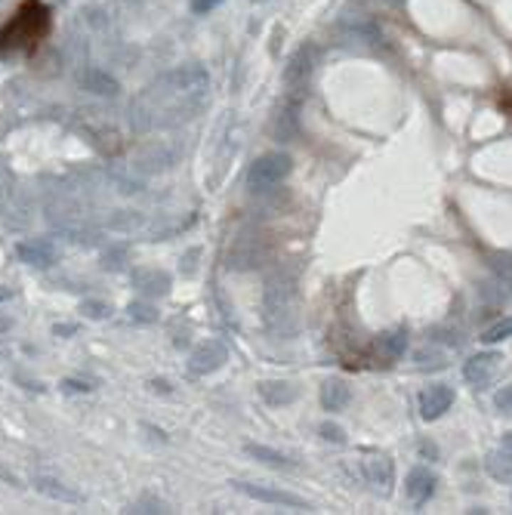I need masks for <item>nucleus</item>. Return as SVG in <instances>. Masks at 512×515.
<instances>
[{"instance_id": "20", "label": "nucleus", "mask_w": 512, "mask_h": 515, "mask_svg": "<svg viewBox=\"0 0 512 515\" xmlns=\"http://www.w3.org/2000/svg\"><path fill=\"white\" fill-rule=\"evenodd\" d=\"M127 318L136 324H155L157 321V308L152 303H130L127 306Z\"/></svg>"}, {"instance_id": "15", "label": "nucleus", "mask_w": 512, "mask_h": 515, "mask_svg": "<svg viewBox=\"0 0 512 515\" xmlns=\"http://www.w3.org/2000/svg\"><path fill=\"white\" fill-rule=\"evenodd\" d=\"M31 484L41 494H46L50 500H59V503H80L83 497L78 491H71V488H65L62 482H56V479H46V475H34L31 479Z\"/></svg>"}, {"instance_id": "1", "label": "nucleus", "mask_w": 512, "mask_h": 515, "mask_svg": "<svg viewBox=\"0 0 512 515\" xmlns=\"http://www.w3.org/2000/svg\"><path fill=\"white\" fill-rule=\"evenodd\" d=\"M50 25H53L50 9H46L41 0H25V4L16 9V16L4 25V31H0V56L34 50V46L50 34Z\"/></svg>"}, {"instance_id": "33", "label": "nucleus", "mask_w": 512, "mask_h": 515, "mask_svg": "<svg viewBox=\"0 0 512 515\" xmlns=\"http://www.w3.org/2000/svg\"><path fill=\"white\" fill-rule=\"evenodd\" d=\"M9 327H13V318H9V315H0V333H6Z\"/></svg>"}, {"instance_id": "25", "label": "nucleus", "mask_w": 512, "mask_h": 515, "mask_svg": "<svg viewBox=\"0 0 512 515\" xmlns=\"http://www.w3.org/2000/svg\"><path fill=\"white\" fill-rule=\"evenodd\" d=\"M130 512H167V506L161 500H136L133 506H130Z\"/></svg>"}, {"instance_id": "22", "label": "nucleus", "mask_w": 512, "mask_h": 515, "mask_svg": "<svg viewBox=\"0 0 512 515\" xmlns=\"http://www.w3.org/2000/svg\"><path fill=\"white\" fill-rule=\"evenodd\" d=\"M80 312L87 315V318H93V321H102V318L111 315V306L102 303V299H83V303H80Z\"/></svg>"}, {"instance_id": "18", "label": "nucleus", "mask_w": 512, "mask_h": 515, "mask_svg": "<svg viewBox=\"0 0 512 515\" xmlns=\"http://www.w3.org/2000/svg\"><path fill=\"white\" fill-rule=\"evenodd\" d=\"M488 472L500 482H512V454L506 447H500V451H494L488 457Z\"/></svg>"}, {"instance_id": "5", "label": "nucleus", "mask_w": 512, "mask_h": 515, "mask_svg": "<svg viewBox=\"0 0 512 515\" xmlns=\"http://www.w3.org/2000/svg\"><path fill=\"white\" fill-rule=\"evenodd\" d=\"M500 355L497 352H479L476 358H469L466 361V368H463V377H466L476 389H485L491 380L497 377V370H500Z\"/></svg>"}, {"instance_id": "23", "label": "nucleus", "mask_w": 512, "mask_h": 515, "mask_svg": "<svg viewBox=\"0 0 512 515\" xmlns=\"http://www.w3.org/2000/svg\"><path fill=\"white\" fill-rule=\"evenodd\" d=\"M127 262V247H111L105 256H102V266L111 269V271H117L120 266Z\"/></svg>"}, {"instance_id": "7", "label": "nucleus", "mask_w": 512, "mask_h": 515, "mask_svg": "<svg viewBox=\"0 0 512 515\" xmlns=\"http://www.w3.org/2000/svg\"><path fill=\"white\" fill-rule=\"evenodd\" d=\"M16 256L25 262V266H34V269H50L56 262V247L53 241L46 238H34V241H19L16 244Z\"/></svg>"}, {"instance_id": "31", "label": "nucleus", "mask_w": 512, "mask_h": 515, "mask_svg": "<svg viewBox=\"0 0 512 515\" xmlns=\"http://www.w3.org/2000/svg\"><path fill=\"white\" fill-rule=\"evenodd\" d=\"M74 331H78L74 324H56V327H53V333H56V336H68V333H74Z\"/></svg>"}, {"instance_id": "2", "label": "nucleus", "mask_w": 512, "mask_h": 515, "mask_svg": "<svg viewBox=\"0 0 512 515\" xmlns=\"http://www.w3.org/2000/svg\"><path fill=\"white\" fill-rule=\"evenodd\" d=\"M291 170H293L291 155H284V152L259 155L256 161L250 164V170H247V185L254 192H266V189H272V185H278L281 180H287Z\"/></svg>"}, {"instance_id": "11", "label": "nucleus", "mask_w": 512, "mask_h": 515, "mask_svg": "<svg viewBox=\"0 0 512 515\" xmlns=\"http://www.w3.org/2000/svg\"><path fill=\"white\" fill-rule=\"evenodd\" d=\"M404 491L414 503H426L435 494V475L426 469V466H417V469L407 472V482H404Z\"/></svg>"}, {"instance_id": "30", "label": "nucleus", "mask_w": 512, "mask_h": 515, "mask_svg": "<svg viewBox=\"0 0 512 515\" xmlns=\"http://www.w3.org/2000/svg\"><path fill=\"white\" fill-rule=\"evenodd\" d=\"M13 296H16V290H13V287H4V284H0V306L13 303Z\"/></svg>"}, {"instance_id": "9", "label": "nucleus", "mask_w": 512, "mask_h": 515, "mask_svg": "<svg viewBox=\"0 0 512 515\" xmlns=\"http://www.w3.org/2000/svg\"><path fill=\"white\" fill-rule=\"evenodd\" d=\"M167 83L176 90V93H201V90H207V71L198 68V65H189V68H179V71H173V74H167Z\"/></svg>"}, {"instance_id": "14", "label": "nucleus", "mask_w": 512, "mask_h": 515, "mask_svg": "<svg viewBox=\"0 0 512 515\" xmlns=\"http://www.w3.org/2000/svg\"><path fill=\"white\" fill-rule=\"evenodd\" d=\"M349 398H352V389H349V383L340 380V377H330L321 386V405H324V410H343L349 405Z\"/></svg>"}, {"instance_id": "26", "label": "nucleus", "mask_w": 512, "mask_h": 515, "mask_svg": "<svg viewBox=\"0 0 512 515\" xmlns=\"http://www.w3.org/2000/svg\"><path fill=\"white\" fill-rule=\"evenodd\" d=\"M494 405H497L500 410H512V383L497 392V395H494Z\"/></svg>"}, {"instance_id": "27", "label": "nucleus", "mask_w": 512, "mask_h": 515, "mask_svg": "<svg viewBox=\"0 0 512 515\" xmlns=\"http://www.w3.org/2000/svg\"><path fill=\"white\" fill-rule=\"evenodd\" d=\"M219 4H222V0H192V9L201 16V13H210V9H216Z\"/></svg>"}, {"instance_id": "29", "label": "nucleus", "mask_w": 512, "mask_h": 515, "mask_svg": "<svg viewBox=\"0 0 512 515\" xmlns=\"http://www.w3.org/2000/svg\"><path fill=\"white\" fill-rule=\"evenodd\" d=\"M62 389L65 392H90L93 386L90 383H80V380H62Z\"/></svg>"}, {"instance_id": "32", "label": "nucleus", "mask_w": 512, "mask_h": 515, "mask_svg": "<svg viewBox=\"0 0 512 515\" xmlns=\"http://www.w3.org/2000/svg\"><path fill=\"white\" fill-rule=\"evenodd\" d=\"M152 389L155 392H170V383L167 380H152Z\"/></svg>"}, {"instance_id": "13", "label": "nucleus", "mask_w": 512, "mask_h": 515, "mask_svg": "<svg viewBox=\"0 0 512 515\" xmlns=\"http://www.w3.org/2000/svg\"><path fill=\"white\" fill-rule=\"evenodd\" d=\"M259 395H263L266 405H272V407H284V405H291V401H296V395H300V389H296L293 383L266 380V383H259Z\"/></svg>"}, {"instance_id": "28", "label": "nucleus", "mask_w": 512, "mask_h": 515, "mask_svg": "<svg viewBox=\"0 0 512 515\" xmlns=\"http://www.w3.org/2000/svg\"><path fill=\"white\" fill-rule=\"evenodd\" d=\"M0 482H6V484H13V488H22V479H19L16 472H9L4 463H0Z\"/></svg>"}, {"instance_id": "6", "label": "nucleus", "mask_w": 512, "mask_h": 515, "mask_svg": "<svg viewBox=\"0 0 512 515\" xmlns=\"http://www.w3.org/2000/svg\"><path fill=\"white\" fill-rule=\"evenodd\" d=\"M130 281H133V287L142 296H167V293H170V284H173L170 275H167L164 269H152V266L133 269V271H130Z\"/></svg>"}, {"instance_id": "10", "label": "nucleus", "mask_w": 512, "mask_h": 515, "mask_svg": "<svg viewBox=\"0 0 512 515\" xmlns=\"http://www.w3.org/2000/svg\"><path fill=\"white\" fill-rule=\"evenodd\" d=\"M361 469H365V479L374 491H380V494L392 491V463H389L386 457H370V460L361 463Z\"/></svg>"}, {"instance_id": "4", "label": "nucleus", "mask_w": 512, "mask_h": 515, "mask_svg": "<svg viewBox=\"0 0 512 515\" xmlns=\"http://www.w3.org/2000/svg\"><path fill=\"white\" fill-rule=\"evenodd\" d=\"M226 361H229L226 345H222L219 340H207L189 355V370L194 373V377H207V373L219 370Z\"/></svg>"}, {"instance_id": "24", "label": "nucleus", "mask_w": 512, "mask_h": 515, "mask_svg": "<svg viewBox=\"0 0 512 515\" xmlns=\"http://www.w3.org/2000/svg\"><path fill=\"white\" fill-rule=\"evenodd\" d=\"M321 438L324 442H333V444H346V432H343V429L337 426V423H321Z\"/></svg>"}, {"instance_id": "34", "label": "nucleus", "mask_w": 512, "mask_h": 515, "mask_svg": "<svg viewBox=\"0 0 512 515\" xmlns=\"http://www.w3.org/2000/svg\"><path fill=\"white\" fill-rule=\"evenodd\" d=\"M503 447H506V451L512 454V432H506V435H503Z\"/></svg>"}, {"instance_id": "21", "label": "nucleus", "mask_w": 512, "mask_h": 515, "mask_svg": "<svg viewBox=\"0 0 512 515\" xmlns=\"http://www.w3.org/2000/svg\"><path fill=\"white\" fill-rule=\"evenodd\" d=\"M506 336H512V318H506V321H500L494 327H488L485 333H481V343H488V345H494L500 340H506Z\"/></svg>"}, {"instance_id": "16", "label": "nucleus", "mask_w": 512, "mask_h": 515, "mask_svg": "<svg viewBox=\"0 0 512 515\" xmlns=\"http://www.w3.org/2000/svg\"><path fill=\"white\" fill-rule=\"evenodd\" d=\"M407 349V333H404V327H395V331H389L380 336V355L389 361H395V358H402Z\"/></svg>"}, {"instance_id": "12", "label": "nucleus", "mask_w": 512, "mask_h": 515, "mask_svg": "<svg viewBox=\"0 0 512 515\" xmlns=\"http://www.w3.org/2000/svg\"><path fill=\"white\" fill-rule=\"evenodd\" d=\"M78 80H80L83 90L96 93V96H117V93H120V83L111 78L108 71H102V68H87V71H80Z\"/></svg>"}, {"instance_id": "19", "label": "nucleus", "mask_w": 512, "mask_h": 515, "mask_svg": "<svg viewBox=\"0 0 512 515\" xmlns=\"http://www.w3.org/2000/svg\"><path fill=\"white\" fill-rule=\"evenodd\" d=\"M244 451L254 457V460L266 463V466H275V469H281V466H291V460H287L284 454H278V451H272V447H266V444H244Z\"/></svg>"}, {"instance_id": "17", "label": "nucleus", "mask_w": 512, "mask_h": 515, "mask_svg": "<svg viewBox=\"0 0 512 515\" xmlns=\"http://www.w3.org/2000/svg\"><path fill=\"white\" fill-rule=\"evenodd\" d=\"M309 71H312V53H309V50H300V53H296L293 59H291V65H287L284 78H287V83H305Z\"/></svg>"}, {"instance_id": "3", "label": "nucleus", "mask_w": 512, "mask_h": 515, "mask_svg": "<svg viewBox=\"0 0 512 515\" xmlns=\"http://www.w3.org/2000/svg\"><path fill=\"white\" fill-rule=\"evenodd\" d=\"M231 484H235V491H241L250 500L272 503V506H287V509H309V503H305L303 497H296V494H291V491L268 488V484H250V482H231Z\"/></svg>"}, {"instance_id": "35", "label": "nucleus", "mask_w": 512, "mask_h": 515, "mask_svg": "<svg viewBox=\"0 0 512 515\" xmlns=\"http://www.w3.org/2000/svg\"><path fill=\"white\" fill-rule=\"evenodd\" d=\"M256 4H266V0H256Z\"/></svg>"}, {"instance_id": "8", "label": "nucleus", "mask_w": 512, "mask_h": 515, "mask_svg": "<svg viewBox=\"0 0 512 515\" xmlns=\"http://www.w3.org/2000/svg\"><path fill=\"white\" fill-rule=\"evenodd\" d=\"M451 405H454V389L451 386L435 383V386L420 392V417L423 420H439L444 410H451Z\"/></svg>"}]
</instances>
